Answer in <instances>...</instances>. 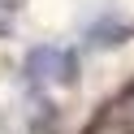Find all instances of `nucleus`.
<instances>
[{"instance_id": "f257e3e1", "label": "nucleus", "mask_w": 134, "mask_h": 134, "mask_svg": "<svg viewBox=\"0 0 134 134\" xmlns=\"http://www.w3.org/2000/svg\"><path fill=\"white\" fill-rule=\"evenodd\" d=\"M104 121H113V125H121L125 134H134V87H130V91H125V95L104 113Z\"/></svg>"}, {"instance_id": "f03ea898", "label": "nucleus", "mask_w": 134, "mask_h": 134, "mask_svg": "<svg viewBox=\"0 0 134 134\" xmlns=\"http://www.w3.org/2000/svg\"><path fill=\"white\" fill-rule=\"evenodd\" d=\"M91 134H125V130H121V125H113V121H99Z\"/></svg>"}]
</instances>
